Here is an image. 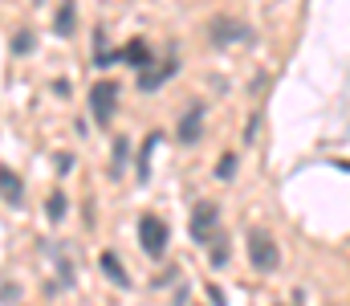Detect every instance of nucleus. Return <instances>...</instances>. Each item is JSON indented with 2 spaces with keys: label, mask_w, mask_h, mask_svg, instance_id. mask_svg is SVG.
<instances>
[{
  "label": "nucleus",
  "mask_w": 350,
  "mask_h": 306,
  "mask_svg": "<svg viewBox=\"0 0 350 306\" xmlns=\"http://www.w3.org/2000/svg\"><path fill=\"white\" fill-rule=\"evenodd\" d=\"M249 262H253V270H261V274H269V270H277V245H273V237L265 233V229H249Z\"/></svg>",
  "instance_id": "obj_1"
},
{
  "label": "nucleus",
  "mask_w": 350,
  "mask_h": 306,
  "mask_svg": "<svg viewBox=\"0 0 350 306\" xmlns=\"http://www.w3.org/2000/svg\"><path fill=\"white\" fill-rule=\"evenodd\" d=\"M139 245H143L147 257H163V249H167V225L159 216H143L139 220Z\"/></svg>",
  "instance_id": "obj_2"
},
{
  "label": "nucleus",
  "mask_w": 350,
  "mask_h": 306,
  "mask_svg": "<svg viewBox=\"0 0 350 306\" xmlns=\"http://www.w3.org/2000/svg\"><path fill=\"white\" fill-rule=\"evenodd\" d=\"M114 106H118V86L114 82H94L90 86V110L98 123H110L114 118Z\"/></svg>",
  "instance_id": "obj_3"
},
{
  "label": "nucleus",
  "mask_w": 350,
  "mask_h": 306,
  "mask_svg": "<svg viewBox=\"0 0 350 306\" xmlns=\"http://www.w3.org/2000/svg\"><path fill=\"white\" fill-rule=\"evenodd\" d=\"M208 37H212V45H232V41H249V29L232 16H216L208 25Z\"/></svg>",
  "instance_id": "obj_4"
},
{
  "label": "nucleus",
  "mask_w": 350,
  "mask_h": 306,
  "mask_svg": "<svg viewBox=\"0 0 350 306\" xmlns=\"http://www.w3.org/2000/svg\"><path fill=\"white\" fill-rule=\"evenodd\" d=\"M212 229H216V204L212 201L196 204V212H191V237H196V241H208Z\"/></svg>",
  "instance_id": "obj_5"
},
{
  "label": "nucleus",
  "mask_w": 350,
  "mask_h": 306,
  "mask_svg": "<svg viewBox=\"0 0 350 306\" xmlns=\"http://www.w3.org/2000/svg\"><path fill=\"white\" fill-rule=\"evenodd\" d=\"M175 70H179V62H175V58H172V62H163V66H147V70H139V90H147V94H151V90H159Z\"/></svg>",
  "instance_id": "obj_6"
},
{
  "label": "nucleus",
  "mask_w": 350,
  "mask_h": 306,
  "mask_svg": "<svg viewBox=\"0 0 350 306\" xmlns=\"http://www.w3.org/2000/svg\"><path fill=\"white\" fill-rule=\"evenodd\" d=\"M204 135V106H191L183 118H179V127H175V139L179 143H196Z\"/></svg>",
  "instance_id": "obj_7"
},
{
  "label": "nucleus",
  "mask_w": 350,
  "mask_h": 306,
  "mask_svg": "<svg viewBox=\"0 0 350 306\" xmlns=\"http://www.w3.org/2000/svg\"><path fill=\"white\" fill-rule=\"evenodd\" d=\"M0 196L12 204V208H21V204H25V188H21V176H16V172H8V168H0Z\"/></svg>",
  "instance_id": "obj_8"
},
{
  "label": "nucleus",
  "mask_w": 350,
  "mask_h": 306,
  "mask_svg": "<svg viewBox=\"0 0 350 306\" xmlns=\"http://www.w3.org/2000/svg\"><path fill=\"white\" fill-rule=\"evenodd\" d=\"M98 266H102V274H106V278H110L114 286H122V290L131 286V274L122 270V262H118V253H110V249H106V253L98 257Z\"/></svg>",
  "instance_id": "obj_9"
},
{
  "label": "nucleus",
  "mask_w": 350,
  "mask_h": 306,
  "mask_svg": "<svg viewBox=\"0 0 350 306\" xmlns=\"http://www.w3.org/2000/svg\"><path fill=\"white\" fill-rule=\"evenodd\" d=\"M118 62H126V66H135V70H147V66H151V49H147V41H131V45L118 53Z\"/></svg>",
  "instance_id": "obj_10"
},
{
  "label": "nucleus",
  "mask_w": 350,
  "mask_h": 306,
  "mask_svg": "<svg viewBox=\"0 0 350 306\" xmlns=\"http://www.w3.org/2000/svg\"><path fill=\"white\" fill-rule=\"evenodd\" d=\"M74 21H78L74 0H62V8H57V16H53V33H57V37H70V33H74Z\"/></svg>",
  "instance_id": "obj_11"
},
{
  "label": "nucleus",
  "mask_w": 350,
  "mask_h": 306,
  "mask_svg": "<svg viewBox=\"0 0 350 306\" xmlns=\"http://www.w3.org/2000/svg\"><path fill=\"white\" fill-rule=\"evenodd\" d=\"M126 160H131V139H126V135H118V139H114V168H110V172L118 176V172L126 168Z\"/></svg>",
  "instance_id": "obj_12"
},
{
  "label": "nucleus",
  "mask_w": 350,
  "mask_h": 306,
  "mask_svg": "<svg viewBox=\"0 0 350 306\" xmlns=\"http://www.w3.org/2000/svg\"><path fill=\"white\" fill-rule=\"evenodd\" d=\"M232 172H237V151H224L220 164H216V176L220 180H232Z\"/></svg>",
  "instance_id": "obj_13"
},
{
  "label": "nucleus",
  "mask_w": 350,
  "mask_h": 306,
  "mask_svg": "<svg viewBox=\"0 0 350 306\" xmlns=\"http://www.w3.org/2000/svg\"><path fill=\"white\" fill-rule=\"evenodd\" d=\"M66 208H70L66 192H53V196H49V220H62V216H66Z\"/></svg>",
  "instance_id": "obj_14"
},
{
  "label": "nucleus",
  "mask_w": 350,
  "mask_h": 306,
  "mask_svg": "<svg viewBox=\"0 0 350 306\" xmlns=\"http://www.w3.org/2000/svg\"><path fill=\"white\" fill-rule=\"evenodd\" d=\"M29 49H33V33H29V29H21V33L12 37V53H29Z\"/></svg>",
  "instance_id": "obj_15"
},
{
  "label": "nucleus",
  "mask_w": 350,
  "mask_h": 306,
  "mask_svg": "<svg viewBox=\"0 0 350 306\" xmlns=\"http://www.w3.org/2000/svg\"><path fill=\"white\" fill-rule=\"evenodd\" d=\"M224 262H228V241L216 237V245H212V266H224Z\"/></svg>",
  "instance_id": "obj_16"
},
{
  "label": "nucleus",
  "mask_w": 350,
  "mask_h": 306,
  "mask_svg": "<svg viewBox=\"0 0 350 306\" xmlns=\"http://www.w3.org/2000/svg\"><path fill=\"white\" fill-rule=\"evenodd\" d=\"M155 143H159V135H151V139H147V147H143V155H139V176H143V180H147V155L155 151Z\"/></svg>",
  "instance_id": "obj_17"
},
{
  "label": "nucleus",
  "mask_w": 350,
  "mask_h": 306,
  "mask_svg": "<svg viewBox=\"0 0 350 306\" xmlns=\"http://www.w3.org/2000/svg\"><path fill=\"white\" fill-rule=\"evenodd\" d=\"M16 298H21V290H16L12 282H4V286H0V303L8 306V303H16Z\"/></svg>",
  "instance_id": "obj_18"
}]
</instances>
